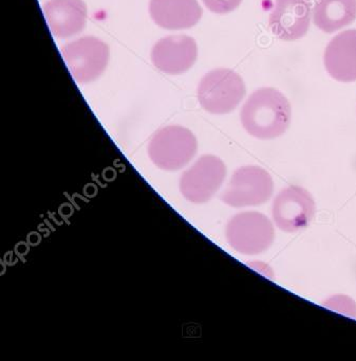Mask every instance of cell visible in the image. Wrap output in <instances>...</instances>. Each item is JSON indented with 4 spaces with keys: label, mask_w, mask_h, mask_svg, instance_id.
Here are the masks:
<instances>
[{
    "label": "cell",
    "mask_w": 356,
    "mask_h": 361,
    "mask_svg": "<svg viewBox=\"0 0 356 361\" xmlns=\"http://www.w3.org/2000/svg\"><path fill=\"white\" fill-rule=\"evenodd\" d=\"M292 120V107L286 97L275 88L253 92L242 106L240 121L248 134L260 140L282 136Z\"/></svg>",
    "instance_id": "6da1fadb"
},
{
    "label": "cell",
    "mask_w": 356,
    "mask_h": 361,
    "mask_svg": "<svg viewBox=\"0 0 356 361\" xmlns=\"http://www.w3.org/2000/svg\"><path fill=\"white\" fill-rule=\"evenodd\" d=\"M246 94L243 79L227 68L215 69L206 73L198 86L200 105L214 115H225L235 111Z\"/></svg>",
    "instance_id": "7a4b0ae2"
},
{
    "label": "cell",
    "mask_w": 356,
    "mask_h": 361,
    "mask_svg": "<svg viewBox=\"0 0 356 361\" xmlns=\"http://www.w3.org/2000/svg\"><path fill=\"white\" fill-rule=\"evenodd\" d=\"M225 235L229 246L246 255L265 252L275 240V228L271 219L257 211L234 215L227 225Z\"/></svg>",
    "instance_id": "3957f363"
},
{
    "label": "cell",
    "mask_w": 356,
    "mask_h": 361,
    "mask_svg": "<svg viewBox=\"0 0 356 361\" xmlns=\"http://www.w3.org/2000/svg\"><path fill=\"white\" fill-rule=\"evenodd\" d=\"M195 135L179 126H166L158 130L148 145L151 161L165 171L184 168L197 153Z\"/></svg>",
    "instance_id": "277c9868"
},
{
    "label": "cell",
    "mask_w": 356,
    "mask_h": 361,
    "mask_svg": "<svg viewBox=\"0 0 356 361\" xmlns=\"http://www.w3.org/2000/svg\"><path fill=\"white\" fill-rule=\"evenodd\" d=\"M273 193L269 173L260 166H246L233 173L221 200L233 208L257 207L269 202Z\"/></svg>",
    "instance_id": "5b68a950"
},
{
    "label": "cell",
    "mask_w": 356,
    "mask_h": 361,
    "mask_svg": "<svg viewBox=\"0 0 356 361\" xmlns=\"http://www.w3.org/2000/svg\"><path fill=\"white\" fill-rule=\"evenodd\" d=\"M62 56L77 83L96 81L104 73L109 63L108 45L94 37H82L62 48Z\"/></svg>",
    "instance_id": "8992f818"
},
{
    "label": "cell",
    "mask_w": 356,
    "mask_h": 361,
    "mask_svg": "<svg viewBox=\"0 0 356 361\" xmlns=\"http://www.w3.org/2000/svg\"><path fill=\"white\" fill-rule=\"evenodd\" d=\"M316 204L313 196L305 188L290 185L274 198L272 217L278 229L288 233L307 228L315 216Z\"/></svg>",
    "instance_id": "52a82bcc"
},
{
    "label": "cell",
    "mask_w": 356,
    "mask_h": 361,
    "mask_svg": "<svg viewBox=\"0 0 356 361\" xmlns=\"http://www.w3.org/2000/svg\"><path fill=\"white\" fill-rule=\"evenodd\" d=\"M227 177L224 162L212 155L200 157L180 179V191L189 202L204 204L219 191Z\"/></svg>",
    "instance_id": "ba28073f"
},
{
    "label": "cell",
    "mask_w": 356,
    "mask_h": 361,
    "mask_svg": "<svg viewBox=\"0 0 356 361\" xmlns=\"http://www.w3.org/2000/svg\"><path fill=\"white\" fill-rule=\"evenodd\" d=\"M151 62L162 73L178 75L189 71L198 58V46L193 37L172 35L155 43Z\"/></svg>",
    "instance_id": "9c48e42d"
},
{
    "label": "cell",
    "mask_w": 356,
    "mask_h": 361,
    "mask_svg": "<svg viewBox=\"0 0 356 361\" xmlns=\"http://www.w3.org/2000/svg\"><path fill=\"white\" fill-rule=\"evenodd\" d=\"M311 0H276L269 26L284 42L297 41L307 35L311 22Z\"/></svg>",
    "instance_id": "30bf717a"
},
{
    "label": "cell",
    "mask_w": 356,
    "mask_h": 361,
    "mask_svg": "<svg viewBox=\"0 0 356 361\" xmlns=\"http://www.w3.org/2000/svg\"><path fill=\"white\" fill-rule=\"evenodd\" d=\"M324 64L336 81H356V29L343 31L331 39L324 50Z\"/></svg>",
    "instance_id": "8fae6325"
},
{
    "label": "cell",
    "mask_w": 356,
    "mask_h": 361,
    "mask_svg": "<svg viewBox=\"0 0 356 361\" xmlns=\"http://www.w3.org/2000/svg\"><path fill=\"white\" fill-rule=\"evenodd\" d=\"M44 14L54 37L69 39L85 28L87 7L83 0H48Z\"/></svg>",
    "instance_id": "7c38bea8"
},
{
    "label": "cell",
    "mask_w": 356,
    "mask_h": 361,
    "mask_svg": "<svg viewBox=\"0 0 356 361\" xmlns=\"http://www.w3.org/2000/svg\"><path fill=\"white\" fill-rule=\"evenodd\" d=\"M149 13L161 28L183 30L196 26L203 10L197 0H151Z\"/></svg>",
    "instance_id": "4fadbf2b"
},
{
    "label": "cell",
    "mask_w": 356,
    "mask_h": 361,
    "mask_svg": "<svg viewBox=\"0 0 356 361\" xmlns=\"http://www.w3.org/2000/svg\"><path fill=\"white\" fill-rule=\"evenodd\" d=\"M355 20L356 0H316L313 20L322 32H336Z\"/></svg>",
    "instance_id": "5bb4252c"
},
{
    "label": "cell",
    "mask_w": 356,
    "mask_h": 361,
    "mask_svg": "<svg viewBox=\"0 0 356 361\" xmlns=\"http://www.w3.org/2000/svg\"><path fill=\"white\" fill-rule=\"evenodd\" d=\"M322 305L333 312L356 319V302L349 295H334L322 301Z\"/></svg>",
    "instance_id": "9a60e30c"
},
{
    "label": "cell",
    "mask_w": 356,
    "mask_h": 361,
    "mask_svg": "<svg viewBox=\"0 0 356 361\" xmlns=\"http://www.w3.org/2000/svg\"><path fill=\"white\" fill-rule=\"evenodd\" d=\"M205 7L212 13L227 14L241 5L242 0H202Z\"/></svg>",
    "instance_id": "2e32d148"
}]
</instances>
